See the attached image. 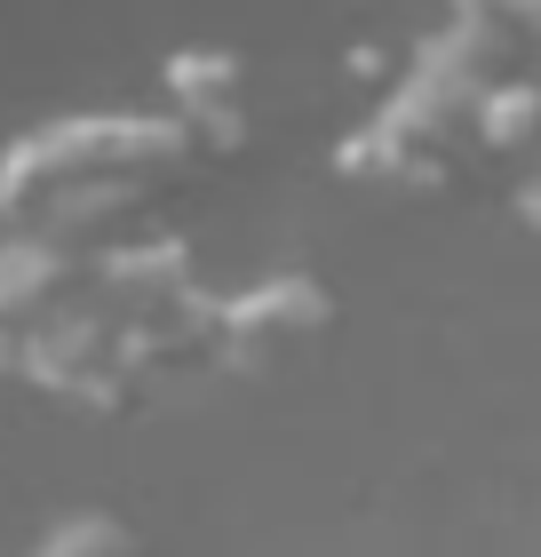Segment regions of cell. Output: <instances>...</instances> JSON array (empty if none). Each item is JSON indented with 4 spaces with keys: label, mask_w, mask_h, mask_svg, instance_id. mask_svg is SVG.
I'll list each match as a JSON object with an SVG mask.
<instances>
[{
    "label": "cell",
    "mask_w": 541,
    "mask_h": 557,
    "mask_svg": "<svg viewBox=\"0 0 541 557\" xmlns=\"http://www.w3.org/2000/svg\"><path fill=\"white\" fill-rule=\"evenodd\" d=\"M33 557H136V542H127V525H120V518L88 510V518H64Z\"/></svg>",
    "instance_id": "cell-1"
}]
</instances>
